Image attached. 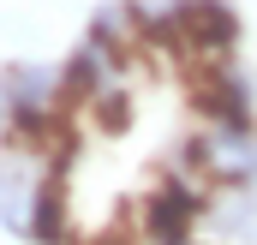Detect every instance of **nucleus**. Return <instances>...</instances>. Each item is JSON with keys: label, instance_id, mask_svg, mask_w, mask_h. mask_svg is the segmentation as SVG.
Instances as JSON below:
<instances>
[{"label": "nucleus", "instance_id": "obj_10", "mask_svg": "<svg viewBox=\"0 0 257 245\" xmlns=\"http://www.w3.org/2000/svg\"><path fill=\"white\" fill-rule=\"evenodd\" d=\"M186 245H192V239H186Z\"/></svg>", "mask_w": 257, "mask_h": 245}, {"label": "nucleus", "instance_id": "obj_7", "mask_svg": "<svg viewBox=\"0 0 257 245\" xmlns=\"http://www.w3.org/2000/svg\"><path fill=\"white\" fill-rule=\"evenodd\" d=\"M90 108H96V126H108V132H126V126H132V96L120 90V84H114V90H102Z\"/></svg>", "mask_w": 257, "mask_h": 245}, {"label": "nucleus", "instance_id": "obj_2", "mask_svg": "<svg viewBox=\"0 0 257 245\" xmlns=\"http://www.w3.org/2000/svg\"><path fill=\"white\" fill-rule=\"evenodd\" d=\"M203 209H209V197L192 180L168 174V180L150 191V203H144V233H150V245H186Z\"/></svg>", "mask_w": 257, "mask_h": 245}, {"label": "nucleus", "instance_id": "obj_5", "mask_svg": "<svg viewBox=\"0 0 257 245\" xmlns=\"http://www.w3.org/2000/svg\"><path fill=\"white\" fill-rule=\"evenodd\" d=\"M36 180H42V174H30V156H24V150L0 156V227H12V233H24V227H30V197H36Z\"/></svg>", "mask_w": 257, "mask_h": 245}, {"label": "nucleus", "instance_id": "obj_6", "mask_svg": "<svg viewBox=\"0 0 257 245\" xmlns=\"http://www.w3.org/2000/svg\"><path fill=\"white\" fill-rule=\"evenodd\" d=\"M24 239L30 245H72V233H66V180L60 174H42V180H36Z\"/></svg>", "mask_w": 257, "mask_h": 245}, {"label": "nucleus", "instance_id": "obj_9", "mask_svg": "<svg viewBox=\"0 0 257 245\" xmlns=\"http://www.w3.org/2000/svg\"><path fill=\"white\" fill-rule=\"evenodd\" d=\"M6 108H12V90H6V72H0V126H6Z\"/></svg>", "mask_w": 257, "mask_h": 245}, {"label": "nucleus", "instance_id": "obj_4", "mask_svg": "<svg viewBox=\"0 0 257 245\" xmlns=\"http://www.w3.org/2000/svg\"><path fill=\"white\" fill-rule=\"evenodd\" d=\"M174 12H180V30H186V54H197V60H227L245 36L239 12L227 0H180Z\"/></svg>", "mask_w": 257, "mask_h": 245}, {"label": "nucleus", "instance_id": "obj_8", "mask_svg": "<svg viewBox=\"0 0 257 245\" xmlns=\"http://www.w3.org/2000/svg\"><path fill=\"white\" fill-rule=\"evenodd\" d=\"M72 245H132V233H96V239H72Z\"/></svg>", "mask_w": 257, "mask_h": 245}, {"label": "nucleus", "instance_id": "obj_3", "mask_svg": "<svg viewBox=\"0 0 257 245\" xmlns=\"http://www.w3.org/2000/svg\"><path fill=\"white\" fill-rule=\"evenodd\" d=\"M192 156L209 180L221 185H257V138L251 132H233V126H209L192 138Z\"/></svg>", "mask_w": 257, "mask_h": 245}, {"label": "nucleus", "instance_id": "obj_1", "mask_svg": "<svg viewBox=\"0 0 257 245\" xmlns=\"http://www.w3.org/2000/svg\"><path fill=\"white\" fill-rule=\"evenodd\" d=\"M192 102L209 126H233V132H251V78L233 60H209L192 78Z\"/></svg>", "mask_w": 257, "mask_h": 245}]
</instances>
